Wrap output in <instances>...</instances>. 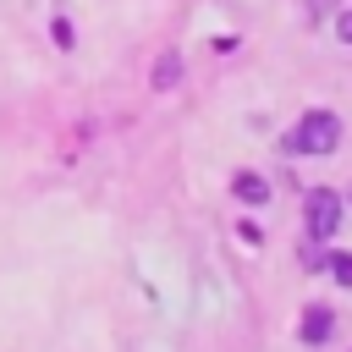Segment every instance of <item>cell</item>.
<instances>
[{"instance_id":"6","label":"cell","mask_w":352,"mask_h":352,"mask_svg":"<svg viewBox=\"0 0 352 352\" xmlns=\"http://www.w3.org/2000/svg\"><path fill=\"white\" fill-rule=\"evenodd\" d=\"M148 82H154V88H176V82H182V55H176V50L154 55V66H148Z\"/></svg>"},{"instance_id":"3","label":"cell","mask_w":352,"mask_h":352,"mask_svg":"<svg viewBox=\"0 0 352 352\" xmlns=\"http://www.w3.org/2000/svg\"><path fill=\"white\" fill-rule=\"evenodd\" d=\"M330 336H336V308H330V302H302L297 341H302V346H330Z\"/></svg>"},{"instance_id":"11","label":"cell","mask_w":352,"mask_h":352,"mask_svg":"<svg viewBox=\"0 0 352 352\" xmlns=\"http://www.w3.org/2000/svg\"><path fill=\"white\" fill-rule=\"evenodd\" d=\"M346 204H352V192H346Z\"/></svg>"},{"instance_id":"10","label":"cell","mask_w":352,"mask_h":352,"mask_svg":"<svg viewBox=\"0 0 352 352\" xmlns=\"http://www.w3.org/2000/svg\"><path fill=\"white\" fill-rule=\"evenodd\" d=\"M236 236H242V242H253V248H258V242H264V231H258V226H253V220H242V226H236Z\"/></svg>"},{"instance_id":"5","label":"cell","mask_w":352,"mask_h":352,"mask_svg":"<svg viewBox=\"0 0 352 352\" xmlns=\"http://www.w3.org/2000/svg\"><path fill=\"white\" fill-rule=\"evenodd\" d=\"M319 275H330L336 286H352V248L324 242V253H319Z\"/></svg>"},{"instance_id":"4","label":"cell","mask_w":352,"mask_h":352,"mask_svg":"<svg viewBox=\"0 0 352 352\" xmlns=\"http://www.w3.org/2000/svg\"><path fill=\"white\" fill-rule=\"evenodd\" d=\"M231 198L248 204V209H264V204H270V182H264L258 170H236V176H231Z\"/></svg>"},{"instance_id":"7","label":"cell","mask_w":352,"mask_h":352,"mask_svg":"<svg viewBox=\"0 0 352 352\" xmlns=\"http://www.w3.org/2000/svg\"><path fill=\"white\" fill-rule=\"evenodd\" d=\"M50 38H55V50H72V44H77V28H72V16H55V22H50Z\"/></svg>"},{"instance_id":"8","label":"cell","mask_w":352,"mask_h":352,"mask_svg":"<svg viewBox=\"0 0 352 352\" xmlns=\"http://www.w3.org/2000/svg\"><path fill=\"white\" fill-rule=\"evenodd\" d=\"M330 11H336V0H302V16H308V22H324Z\"/></svg>"},{"instance_id":"9","label":"cell","mask_w":352,"mask_h":352,"mask_svg":"<svg viewBox=\"0 0 352 352\" xmlns=\"http://www.w3.org/2000/svg\"><path fill=\"white\" fill-rule=\"evenodd\" d=\"M336 38H341V44H352V6L336 16Z\"/></svg>"},{"instance_id":"1","label":"cell","mask_w":352,"mask_h":352,"mask_svg":"<svg viewBox=\"0 0 352 352\" xmlns=\"http://www.w3.org/2000/svg\"><path fill=\"white\" fill-rule=\"evenodd\" d=\"M280 160H314V154H336L341 148V116L336 110H324V104H314V110H302L297 116V126L292 132H280Z\"/></svg>"},{"instance_id":"2","label":"cell","mask_w":352,"mask_h":352,"mask_svg":"<svg viewBox=\"0 0 352 352\" xmlns=\"http://www.w3.org/2000/svg\"><path fill=\"white\" fill-rule=\"evenodd\" d=\"M341 214H346V198H341L336 187H308V192H302V236H314V242H336Z\"/></svg>"}]
</instances>
